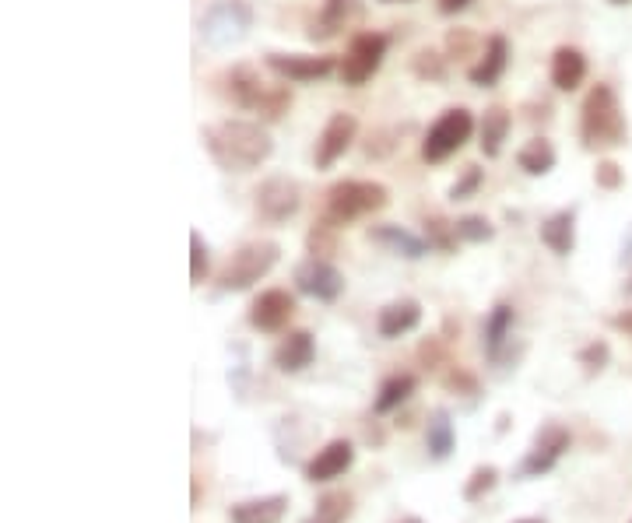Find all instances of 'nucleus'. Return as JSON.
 I'll return each mask as SVG.
<instances>
[{
    "mask_svg": "<svg viewBox=\"0 0 632 523\" xmlns=\"http://www.w3.org/2000/svg\"><path fill=\"white\" fill-rule=\"evenodd\" d=\"M334 229H338V225H331V222L324 218V222H320L313 232H309V253H313V257H324V253L331 250V246H334V236H331V232H334Z\"/></svg>",
    "mask_w": 632,
    "mask_h": 523,
    "instance_id": "38",
    "label": "nucleus"
},
{
    "mask_svg": "<svg viewBox=\"0 0 632 523\" xmlns=\"http://www.w3.org/2000/svg\"><path fill=\"white\" fill-rule=\"evenodd\" d=\"M352 509H355V499L348 492H327L302 523H348Z\"/></svg>",
    "mask_w": 632,
    "mask_h": 523,
    "instance_id": "29",
    "label": "nucleus"
},
{
    "mask_svg": "<svg viewBox=\"0 0 632 523\" xmlns=\"http://www.w3.org/2000/svg\"><path fill=\"white\" fill-rule=\"evenodd\" d=\"M208 243H204L201 232H190V285H204L208 278Z\"/></svg>",
    "mask_w": 632,
    "mask_h": 523,
    "instance_id": "34",
    "label": "nucleus"
},
{
    "mask_svg": "<svg viewBox=\"0 0 632 523\" xmlns=\"http://www.w3.org/2000/svg\"><path fill=\"white\" fill-rule=\"evenodd\" d=\"M295 288L316 302H338L345 292V274L327 257H306L295 267Z\"/></svg>",
    "mask_w": 632,
    "mask_h": 523,
    "instance_id": "10",
    "label": "nucleus"
},
{
    "mask_svg": "<svg viewBox=\"0 0 632 523\" xmlns=\"http://www.w3.org/2000/svg\"><path fill=\"white\" fill-rule=\"evenodd\" d=\"M380 4H404V0H380Z\"/></svg>",
    "mask_w": 632,
    "mask_h": 523,
    "instance_id": "44",
    "label": "nucleus"
},
{
    "mask_svg": "<svg viewBox=\"0 0 632 523\" xmlns=\"http://www.w3.org/2000/svg\"><path fill=\"white\" fill-rule=\"evenodd\" d=\"M506 67H510V39L496 32V36L485 39L482 57H478V64L467 71V78H471V85H478V88H492L499 78H503Z\"/></svg>",
    "mask_w": 632,
    "mask_h": 523,
    "instance_id": "17",
    "label": "nucleus"
},
{
    "mask_svg": "<svg viewBox=\"0 0 632 523\" xmlns=\"http://www.w3.org/2000/svg\"><path fill=\"white\" fill-rule=\"evenodd\" d=\"M625 264L632 267V232H629V239H625Z\"/></svg>",
    "mask_w": 632,
    "mask_h": 523,
    "instance_id": "42",
    "label": "nucleus"
},
{
    "mask_svg": "<svg viewBox=\"0 0 632 523\" xmlns=\"http://www.w3.org/2000/svg\"><path fill=\"white\" fill-rule=\"evenodd\" d=\"M594 180H597V187H604V190H618L622 187V169H618L615 162H601L594 172Z\"/></svg>",
    "mask_w": 632,
    "mask_h": 523,
    "instance_id": "39",
    "label": "nucleus"
},
{
    "mask_svg": "<svg viewBox=\"0 0 632 523\" xmlns=\"http://www.w3.org/2000/svg\"><path fill=\"white\" fill-rule=\"evenodd\" d=\"M496 481H499V471L492 464H485V467H474V474L467 478V485H464V499L467 502H482L485 495L496 488Z\"/></svg>",
    "mask_w": 632,
    "mask_h": 523,
    "instance_id": "31",
    "label": "nucleus"
},
{
    "mask_svg": "<svg viewBox=\"0 0 632 523\" xmlns=\"http://www.w3.org/2000/svg\"><path fill=\"white\" fill-rule=\"evenodd\" d=\"M415 387H418V380L411 373L390 376V380L380 383V394H376V401H373V411L376 415H390V411H397L411 394H415Z\"/></svg>",
    "mask_w": 632,
    "mask_h": 523,
    "instance_id": "27",
    "label": "nucleus"
},
{
    "mask_svg": "<svg viewBox=\"0 0 632 523\" xmlns=\"http://www.w3.org/2000/svg\"><path fill=\"white\" fill-rule=\"evenodd\" d=\"M369 243L383 246L387 253L404 257V260H422L425 253L432 250L429 239L418 236V232H411V229H404V225H373V229H369Z\"/></svg>",
    "mask_w": 632,
    "mask_h": 523,
    "instance_id": "16",
    "label": "nucleus"
},
{
    "mask_svg": "<svg viewBox=\"0 0 632 523\" xmlns=\"http://www.w3.org/2000/svg\"><path fill=\"white\" fill-rule=\"evenodd\" d=\"M229 99L236 102L239 109H250V113H257L260 120L274 123L281 120V116L288 113V106H292V92H288V85L278 78V85H271V81L260 78L257 67L250 64H239L229 71Z\"/></svg>",
    "mask_w": 632,
    "mask_h": 523,
    "instance_id": "3",
    "label": "nucleus"
},
{
    "mask_svg": "<svg viewBox=\"0 0 632 523\" xmlns=\"http://www.w3.org/2000/svg\"><path fill=\"white\" fill-rule=\"evenodd\" d=\"M474 46H478V36H474V32H467V29H457V32H450V36H446V50H450L453 60L471 57Z\"/></svg>",
    "mask_w": 632,
    "mask_h": 523,
    "instance_id": "37",
    "label": "nucleus"
},
{
    "mask_svg": "<svg viewBox=\"0 0 632 523\" xmlns=\"http://www.w3.org/2000/svg\"><path fill=\"white\" fill-rule=\"evenodd\" d=\"M439 15H460L464 8H471V0H436Z\"/></svg>",
    "mask_w": 632,
    "mask_h": 523,
    "instance_id": "40",
    "label": "nucleus"
},
{
    "mask_svg": "<svg viewBox=\"0 0 632 523\" xmlns=\"http://www.w3.org/2000/svg\"><path fill=\"white\" fill-rule=\"evenodd\" d=\"M513 323H517V309L510 302H496L489 320H485V355L492 362L503 359V344L513 337Z\"/></svg>",
    "mask_w": 632,
    "mask_h": 523,
    "instance_id": "25",
    "label": "nucleus"
},
{
    "mask_svg": "<svg viewBox=\"0 0 632 523\" xmlns=\"http://www.w3.org/2000/svg\"><path fill=\"white\" fill-rule=\"evenodd\" d=\"M471 134H474V116H471V109H464V106L446 109V113H439V120L429 127V134H425V141H422V158H425L429 165L446 162V158L457 155V151L464 148L467 141H471Z\"/></svg>",
    "mask_w": 632,
    "mask_h": 523,
    "instance_id": "6",
    "label": "nucleus"
},
{
    "mask_svg": "<svg viewBox=\"0 0 632 523\" xmlns=\"http://www.w3.org/2000/svg\"><path fill=\"white\" fill-rule=\"evenodd\" d=\"M569 450V432L562 425H545L534 439V446L527 450L524 464H520V478H541L562 460V453Z\"/></svg>",
    "mask_w": 632,
    "mask_h": 523,
    "instance_id": "13",
    "label": "nucleus"
},
{
    "mask_svg": "<svg viewBox=\"0 0 632 523\" xmlns=\"http://www.w3.org/2000/svg\"><path fill=\"white\" fill-rule=\"evenodd\" d=\"M390 204V190L376 180H341L327 190V211L324 218L331 225H352L359 218H369Z\"/></svg>",
    "mask_w": 632,
    "mask_h": 523,
    "instance_id": "4",
    "label": "nucleus"
},
{
    "mask_svg": "<svg viewBox=\"0 0 632 523\" xmlns=\"http://www.w3.org/2000/svg\"><path fill=\"white\" fill-rule=\"evenodd\" d=\"M281 260V246L274 239H253V243L239 246L229 260H225L222 274H218V288L222 292H246L260 278L274 271V264Z\"/></svg>",
    "mask_w": 632,
    "mask_h": 523,
    "instance_id": "5",
    "label": "nucleus"
},
{
    "mask_svg": "<svg viewBox=\"0 0 632 523\" xmlns=\"http://www.w3.org/2000/svg\"><path fill=\"white\" fill-rule=\"evenodd\" d=\"M295 316V299L285 288H264L250 306V323L260 334H281Z\"/></svg>",
    "mask_w": 632,
    "mask_h": 523,
    "instance_id": "14",
    "label": "nucleus"
},
{
    "mask_svg": "<svg viewBox=\"0 0 632 523\" xmlns=\"http://www.w3.org/2000/svg\"><path fill=\"white\" fill-rule=\"evenodd\" d=\"M485 183V169H478V165H467L464 172H460V180L450 187V201H471L478 190H482Z\"/></svg>",
    "mask_w": 632,
    "mask_h": 523,
    "instance_id": "35",
    "label": "nucleus"
},
{
    "mask_svg": "<svg viewBox=\"0 0 632 523\" xmlns=\"http://www.w3.org/2000/svg\"><path fill=\"white\" fill-rule=\"evenodd\" d=\"M615 327H622L625 334H632V309H625L622 316H615Z\"/></svg>",
    "mask_w": 632,
    "mask_h": 523,
    "instance_id": "41",
    "label": "nucleus"
},
{
    "mask_svg": "<svg viewBox=\"0 0 632 523\" xmlns=\"http://www.w3.org/2000/svg\"><path fill=\"white\" fill-rule=\"evenodd\" d=\"M517 523H545V520H517Z\"/></svg>",
    "mask_w": 632,
    "mask_h": 523,
    "instance_id": "45",
    "label": "nucleus"
},
{
    "mask_svg": "<svg viewBox=\"0 0 632 523\" xmlns=\"http://www.w3.org/2000/svg\"><path fill=\"white\" fill-rule=\"evenodd\" d=\"M352 460H355V446L348 443V439H331V443L306 464V478L309 481H334L352 467Z\"/></svg>",
    "mask_w": 632,
    "mask_h": 523,
    "instance_id": "18",
    "label": "nucleus"
},
{
    "mask_svg": "<svg viewBox=\"0 0 632 523\" xmlns=\"http://www.w3.org/2000/svg\"><path fill=\"white\" fill-rule=\"evenodd\" d=\"M611 359V348L604 341H590L580 352V366H587V373H601Z\"/></svg>",
    "mask_w": 632,
    "mask_h": 523,
    "instance_id": "36",
    "label": "nucleus"
},
{
    "mask_svg": "<svg viewBox=\"0 0 632 523\" xmlns=\"http://www.w3.org/2000/svg\"><path fill=\"white\" fill-rule=\"evenodd\" d=\"M267 71L281 81H292V85H309V81H324L338 71V60L334 57H309V53H267Z\"/></svg>",
    "mask_w": 632,
    "mask_h": 523,
    "instance_id": "11",
    "label": "nucleus"
},
{
    "mask_svg": "<svg viewBox=\"0 0 632 523\" xmlns=\"http://www.w3.org/2000/svg\"><path fill=\"white\" fill-rule=\"evenodd\" d=\"M355 137H359V120L352 113H334L324 123V130H320V141H316L313 151L316 169H331L334 162H341L348 155V148L355 144Z\"/></svg>",
    "mask_w": 632,
    "mask_h": 523,
    "instance_id": "12",
    "label": "nucleus"
},
{
    "mask_svg": "<svg viewBox=\"0 0 632 523\" xmlns=\"http://www.w3.org/2000/svg\"><path fill=\"white\" fill-rule=\"evenodd\" d=\"M513 130V116L506 106H489L478 123V148H482L485 158H499L503 155V144Z\"/></svg>",
    "mask_w": 632,
    "mask_h": 523,
    "instance_id": "21",
    "label": "nucleus"
},
{
    "mask_svg": "<svg viewBox=\"0 0 632 523\" xmlns=\"http://www.w3.org/2000/svg\"><path fill=\"white\" fill-rule=\"evenodd\" d=\"M422 323V306H418L415 299H397L390 302V306L380 309V320H376V330H380V337H387V341H394V337H404L411 334V330Z\"/></svg>",
    "mask_w": 632,
    "mask_h": 523,
    "instance_id": "23",
    "label": "nucleus"
},
{
    "mask_svg": "<svg viewBox=\"0 0 632 523\" xmlns=\"http://www.w3.org/2000/svg\"><path fill=\"white\" fill-rule=\"evenodd\" d=\"M390 39L383 32H359V36L348 43L345 57H341V81L352 88H362L366 81H373V74L383 67V57H387Z\"/></svg>",
    "mask_w": 632,
    "mask_h": 523,
    "instance_id": "8",
    "label": "nucleus"
},
{
    "mask_svg": "<svg viewBox=\"0 0 632 523\" xmlns=\"http://www.w3.org/2000/svg\"><path fill=\"white\" fill-rule=\"evenodd\" d=\"M629 137L625 109L611 85H594L580 106V141L587 151H611L622 148Z\"/></svg>",
    "mask_w": 632,
    "mask_h": 523,
    "instance_id": "2",
    "label": "nucleus"
},
{
    "mask_svg": "<svg viewBox=\"0 0 632 523\" xmlns=\"http://www.w3.org/2000/svg\"><path fill=\"white\" fill-rule=\"evenodd\" d=\"M541 243L555 253V257H569L576 250V211L573 208H562L555 215H548L541 222Z\"/></svg>",
    "mask_w": 632,
    "mask_h": 523,
    "instance_id": "22",
    "label": "nucleus"
},
{
    "mask_svg": "<svg viewBox=\"0 0 632 523\" xmlns=\"http://www.w3.org/2000/svg\"><path fill=\"white\" fill-rule=\"evenodd\" d=\"M401 523H422V520H418V516H404Z\"/></svg>",
    "mask_w": 632,
    "mask_h": 523,
    "instance_id": "43",
    "label": "nucleus"
},
{
    "mask_svg": "<svg viewBox=\"0 0 632 523\" xmlns=\"http://www.w3.org/2000/svg\"><path fill=\"white\" fill-rule=\"evenodd\" d=\"M316 359V341L309 330H292L288 337H281V344L274 348V366L281 373H302L306 366H313Z\"/></svg>",
    "mask_w": 632,
    "mask_h": 523,
    "instance_id": "19",
    "label": "nucleus"
},
{
    "mask_svg": "<svg viewBox=\"0 0 632 523\" xmlns=\"http://www.w3.org/2000/svg\"><path fill=\"white\" fill-rule=\"evenodd\" d=\"M457 236L464 243H489L496 236V229H492V222L485 215H464L457 218Z\"/></svg>",
    "mask_w": 632,
    "mask_h": 523,
    "instance_id": "33",
    "label": "nucleus"
},
{
    "mask_svg": "<svg viewBox=\"0 0 632 523\" xmlns=\"http://www.w3.org/2000/svg\"><path fill=\"white\" fill-rule=\"evenodd\" d=\"M425 239H429L432 250L439 253H453L457 250V222H446L443 215H429L425 218Z\"/></svg>",
    "mask_w": 632,
    "mask_h": 523,
    "instance_id": "30",
    "label": "nucleus"
},
{
    "mask_svg": "<svg viewBox=\"0 0 632 523\" xmlns=\"http://www.w3.org/2000/svg\"><path fill=\"white\" fill-rule=\"evenodd\" d=\"M288 509V495H260V499L236 502L229 513L232 523H281Z\"/></svg>",
    "mask_w": 632,
    "mask_h": 523,
    "instance_id": "24",
    "label": "nucleus"
},
{
    "mask_svg": "<svg viewBox=\"0 0 632 523\" xmlns=\"http://www.w3.org/2000/svg\"><path fill=\"white\" fill-rule=\"evenodd\" d=\"M548 78L559 92H576L587 78V57H583L576 46H559L552 53V67H548Z\"/></svg>",
    "mask_w": 632,
    "mask_h": 523,
    "instance_id": "20",
    "label": "nucleus"
},
{
    "mask_svg": "<svg viewBox=\"0 0 632 523\" xmlns=\"http://www.w3.org/2000/svg\"><path fill=\"white\" fill-rule=\"evenodd\" d=\"M211 162L222 172H253L271 158L274 141L260 123L253 120H222L201 130Z\"/></svg>",
    "mask_w": 632,
    "mask_h": 523,
    "instance_id": "1",
    "label": "nucleus"
},
{
    "mask_svg": "<svg viewBox=\"0 0 632 523\" xmlns=\"http://www.w3.org/2000/svg\"><path fill=\"white\" fill-rule=\"evenodd\" d=\"M411 71H415V78H422V81H443L446 57H439L436 50H418L415 57H411Z\"/></svg>",
    "mask_w": 632,
    "mask_h": 523,
    "instance_id": "32",
    "label": "nucleus"
},
{
    "mask_svg": "<svg viewBox=\"0 0 632 523\" xmlns=\"http://www.w3.org/2000/svg\"><path fill=\"white\" fill-rule=\"evenodd\" d=\"M425 446H429L432 460H446L457 446V432H453L450 411H432L429 429H425Z\"/></svg>",
    "mask_w": 632,
    "mask_h": 523,
    "instance_id": "28",
    "label": "nucleus"
},
{
    "mask_svg": "<svg viewBox=\"0 0 632 523\" xmlns=\"http://www.w3.org/2000/svg\"><path fill=\"white\" fill-rule=\"evenodd\" d=\"M555 148L548 137H531L524 148L517 151V165L527 172V176H548L555 169Z\"/></svg>",
    "mask_w": 632,
    "mask_h": 523,
    "instance_id": "26",
    "label": "nucleus"
},
{
    "mask_svg": "<svg viewBox=\"0 0 632 523\" xmlns=\"http://www.w3.org/2000/svg\"><path fill=\"white\" fill-rule=\"evenodd\" d=\"M608 4H629V0H608Z\"/></svg>",
    "mask_w": 632,
    "mask_h": 523,
    "instance_id": "46",
    "label": "nucleus"
},
{
    "mask_svg": "<svg viewBox=\"0 0 632 523\" xmlns=\"http://www.w3.org/2000/svg\"><path fill=\"white\" fill-rule=\"evenodd\" d=\"M253 25V8L246 0H215L201 18V39L215 50L232 46L250 32Z\"/></svg>",
    "mask_w": 632,
    "mask_h": 523,
    "instance_id": "7",
    "label": "nucleus"
},
{
    "mask_svg": "<svg viewBox=\"0 0 632 523\" xmlns=\"http://www.w3.org/2000/svg\"><path fill=\"white\" fill-rule=\"evenodd\" d=\"M299 204H302V190H299V183L288 180V176H271V180L260 183L257 194H253L257 215L271 225L288 222V218L299 211Z\"/></svg>",
    "mask_w": 632,
    "mask_h": 523,
    "instance_id": "9",
    "label": "nucleus"
},
{
    "mask_svg": "<svg viewBox=\"0 0 632 523\" xmlns=\"http://www.w3.org/2000/svg\"><path fill=\"white\" fill-rule=\"evenodd\" d=\"M362 4H366V0H324L316 22L309 25V39H313V43H327V39L341 36V29H348V25L362 15Z\"/></svg>",
    "mask_w": 632,
    "mask_h": 523,
    "instance_id": "15",
    "label": "nucleus"
}]
</instances>
